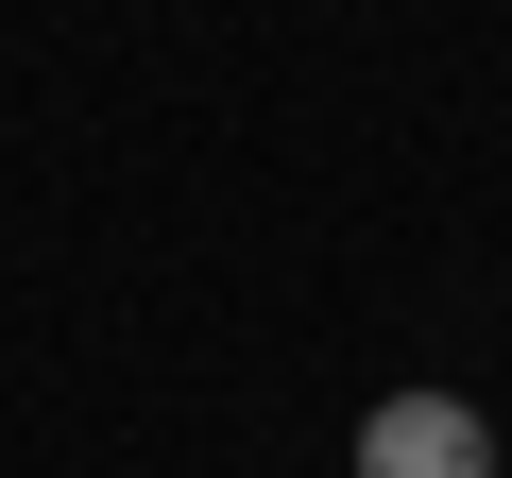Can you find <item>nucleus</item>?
Masks as SVG:
<instances>
[{
  "mask_svg": "<svg viewBox=\"0 0 512 478\" xmlns=\"http://www.w3.org/2000/svg\"><path fill=\"white\" fill-rule=\"evenodd\" d=\"M359 478H495V427H478V393H376V427H359Z\"/></svg>",
  "mask_w": 512,
  "mask_h": 478,
  "instance_id": "f257e3e1",
  "label": "nucleus"
}]
</instances>
